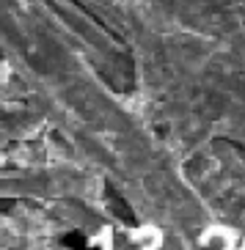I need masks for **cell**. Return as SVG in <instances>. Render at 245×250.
Returning a JSON list of instances; mask_svg holds the SVG:
<instances>
[{
  "instance_id": "6da1fadb",
  "label": "cell",
  "mask_w": 245,
  "mask_h": 250,
  "mask_svg": "<svg viewBox=\"0 0 245 250\" xmlns=\"http://www.w3.org/2000/svg\"><path fill=\"white\" fill-rule=\"evenodd\" d=\"M204 245H212V248H229L234 239H231V234L226 231V228H212V231H207L204 234V239H201Z\"/></svg>"
}]
</instances>
